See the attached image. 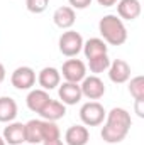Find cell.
Returning <instances> with one entry per match:
<instances>
[{
  "mask_svg": "<svg viewBox=\"0 0 144 145\" xmlns=\"http://www.w3.org/2000/svg\"><path fill=\"white\" fill-rule=\"evenodd\" d=\"M49 5V0H26V7L32 14H42Z\"/></svg>",
  "mask_w": 144,
  "mask_h": 145,
  "instance_id": "7402d4cb",
  "label": "cell"
},
{
  "mask_svg": "<svg viewBox=\"0 0 144 145\" xmlns=\"http://www.w3.org/2000/svg\"><path fill=\"white\" fill-rule=\"evenodd\" d=\"M37 83H39L41 89L51 91V89H54V88H58L61 84V72L56 68H53V66L42 68L37 74Z\"/></svg>",
  "mask_w": 144,
  "mask_h": 145,
  "instance_id": "30bf717a",
  "label": "cell"
},
{
  "mask_svg": "<svg viewBox=\"0 0 144 145\" xmlns=\"http://www.w3.org/2000/svg\"><path fill=\"white\" fill-rule=\"evenodd\" d=\"M80 89H81V95L85 98L92 100V101H97V100H100L105 95V84L97 74L85 76L81 84H80Z\"/></svg>",
  "mask_w": 144,
  "mask_h": 145,
  "instance_id": "8992f818",
  "label": "cell"
},
{
  "mask_svg": "<svg viewBox=\"0 0 144 145\" xmlns=\"http://www.w3.org/2000/svg\"><path fill=\"white\" fill-rule=\"evenodd\" d=\"M81 51L85 52V57H87V59H93V57H97V56L107 54L108 47H107V44H105L104 39L92 37V39H88L87 42H83V49H81Z\"/></svg>",
  "mask_w": 144,
  "mask_h": 145,
  "instance_id": "ac0fdd59",
  "label": "cell"
},
{
  "mask_svg": "<svg viewBox=\"0 0 144 145\" xmlns=\"http://www.w3.org/2000/svg\"><path fill=\"white\" fill-rule=\"evenodd\" d=\"M143 103H144V100H136V113H137V116H139V118H143V116H144Z\"/></svg>",
  "mask_w": 144,
  "mask_h": 145,
  "instance_id": "cb8c5ba5",
  "label": "cell"
},
{
  "mask_svg": "<svg viewBox=\"0 0 144 145\" xmlns=\"http://www.w3.org/2000/svg\"><path fill=\"white\" fill-rule=\"evenodd\" d=\"M131 125H132V120H131V115L127 110L112 108L105 115V125H104L100 135L107 144H119L127 137Z\"/></svg>",
  "mask_w": 144,
  "mask_h": 145,
  "instance_id": "6da1fadb",
  "label": "cell"
},
{
  "mask_svg": "<svg viewBox=\"0 0 144 145\" xmlns=\"http://www.w3.org/2000/svg\"><path fill=\"white\" fill-rule=\"evenodd\" d=\"M108 66H110L108 54H102V56H97L93 59H88V68L93 74H100V72L107 71Z\"/></svg>",
  "mask_w": 144,
  "mask_h": 145,
  "instance_id": "ffe728a7",
  "label": "cell"
},
{
  "mask_svg": "<svg viewBox=\"0 0 144 145\" xmlns=\"http://www.w3.org/2000/svg\"><path fill=\"white\" fill-rule=\"evenodd\" d=\"M42 145H65V144H63V140H61V137H59V138H53V140H46V142H42Z\"/></svg>",
  "mask_w": 144,
  "mask_h": 145,
  "instance_id": "d4e9b609",
  "label": "cell"
},
{
  "mask_svg": "<svg viewBox=\"0 0 144 145\" xmlns=\"http://www.w3.org/2000/svg\"><path fill=\"white\" fill-rule=\"evenodd\" d=\"M0 145H7L5 144V140H3V137H0Z\"/></svg>",
  "mask_w": 144,
  "mask_h": 145,
  "instance_id": "83f0119b",
  "label": "cell"
},
{
  "mask_svg": "<svg viewBox=\"0 0 144 145\" xmlns=\"http://www.w3.org/2000/svg\"><path fill=\"white\" fill-rule=\"evenodd\" d=\"M61 74L66 81L70 83H80L83 81V78L87 76V64L80 59H68L65 64H63V69Z\"/></svg>",
  "mask_w": 144,
  "mask_h": 145,
  "instance_id": "ba28073f",
  "label": "cell"
},
{
  "mask_svg": "<svg viewBox=\"0 0 144 145\" xmlns=\"http://www.w3.org/2000/svg\"><path fill=\"white\" fill-rule=\"evenodd\" d=\"M5 79V68H3V64L0 63V83Z\"/></svg>",
  "mask_w": 144,
  "mask_h": 145,
  "instance_id": "4316f807",
  "label": "cell"
},
{
  "mask_svg": "<svg viewBox=\"0 0 144 145\" xmlns=\"http://www.w3.org/2000/svg\"><path fill=\"white\" fill-rule=\"evenodd\" d=\"M68 2H70V7L76 10H83L92 3V0H68Z\"/></svg>",
  "mask_w": 144,
  "mask_h": 145,
  "instance_id": "603a6c76",
  "label": "cell"
},
{
  "mask_svg": "<svg viewBox=\"0 0 144 145\" xmlns=\"http://www.w3.org/2000/svg\"><path fill=\"white\" fill-rule=\"evenodd\" d=\"M107 111L98 101H88L80 108V120L85 127H98L104 123Z\"/></svg>",
  "mask_w": 144,
  "mask_h": 145,
  "instance_id": "5b68a950",
  "label": "cell"
},
{
  "mask_svg": "<svg viewBox=\"0 0 144 145\" xmlns=\"http://www.w3.org/2000/svg\"><path fill=\"white\" fill-rule=\"evenodd\" d=\"M75 20H76V14H75V8H71L70 5L58 7L53 14V22L59 29H71L75 25Z\"/></svg>",
  "mask_w": 144,
  "mask_h": 145,
  "instance_id": "4fadbf2b",
  "label": "cell"
},
{
  "mask_svg": "<svg viewBox=\"0 0 144 145\" xmlns=\"http://www.w3.org/2000/svg\"><path fill=\"white\" fill-rule=\"evenodd\" d=\"M49 100H51L49 93H48L46 89H41V88H39V89H31V93H29L27 98H26V103H27V108L31 110V111L39 113Z\"/></svg>",
  "mask_w": 144,
  "mask_h": 145,
  "instance_id": "e0dca14e",
  "label": "cell"
},
{
  "mask_svg": "<svg viewBox=\"0 0 144 145\" xmlns=\"http://www.w3.org/2000/svg\"><path fill=\"white\" fill-rule=\"evenodd\" d=\"M41 118L42 120H48V121H58L61 120L65 115H66V105H63L61 101L58 100H49L44 108L39 111Z\"/></svg>",
  "mask_w": 144,
  "mask_h": 145,
  "instance_id": "9a60e30c",
  "label": "cell"
},
{
  "mask_svg": "<svg viewBox=\"0 0 144 145\" xmlns=\"http://www.w3.org/2000/svg\"><path fill=\"white\" fill-rule=\"evenodd\" d=\"M129 93L134 100H144V76H136L129 83Z\"/></svg>",
  "mask_w": 144,
  "mask_h": 145,
  "instance_id": "44dd1931",
  "label": "cell"
},
{
  "mask_svg": "<svg viewBox=\"0 0 144 145\" xmlns=\"http://www.w3.org/2000/svg\"><path fill=\"white\" fill-rule=\"evenodd\" d=\"M98 32L104 37L105 44L110 46H122L127 40V29L124 25V20L117 15H104L98 22Z\"/></svg>",
  "mask_w": 144,
  "mask_h": 145,
  "instance_id": "7a4b0ae2",
  "label": "cell"
},
{
  "mask_svg": "<svg viewBox=\"0 0 144 145\" xmlns=\"http://www.w3.org/2000/svg\"><path fill=\"white\" fill-rule=\"evenodd\" d=\"M102 7H112V5H115L119 0H97Z\"/></svg>",
  "mask_w": 144,
  "mask_h": 145,
  "instance_id": "484cf974",
  "label": "cell"
},
{
  "mask_svg": "<svg viewBox=\"0 0 144 145\" xmlns=\"http://www.w3.org/2000/svg\"><path fill=\"white\" fill-rule=\"evenodd\" d=\"M65 140L68 145H87L90 140V132L85 125H73L66 130Z\"/></svg>",
  "mask_w": 144,
  "mask_h": 145,
  "instance_id": "2e32d148",
  "label": "cell"
},
{
  "mask_svg": "<svg viewBox=\"0 0 144 145\" xmlns=\"http://www.w3.org/2000/svg\"><path fill=\"white\" fill-rule=\"evenodd\" d=\"M117 14L122 20H134L141 15V2L139 0H119Z\"/></svg>",
  "mask_w": 144,
  "mask_h": 145,
  "instance_id": "5bb4252c",
  "label": "cell"
},
{
  "mask_svg": "<svg viewBox=\"0 0 144 145\" xmlns=\"http://www.w3.org/2000/svg\"><path fill=\"white\" fill-rule=\"evenodd\" d=\"M3 140L9 145H22L26 144V123L10 121L3 128Z\"/></svg>",
  "mask_w": 144,
  "mask_h": 145,
  "instance_id": "9c48e42d",
  "label": "cell"
},
{
  "mask_svg": "<svg viewBox=\"0 0 144 145\" xmlns=\"http://www.w3.org/2000/svg\"><path fill=\"white\" fill-rule=\"evenodd\" d=\"M107 71L112 83L122 84V83H127L131 79V66L124 59H115L114 63H110Z\"/></svg>",
  "mask_w": 144,
  "mask_h": 145,
  "instance_id": "7c38bea8",
  "label": "cell"
},
{
  "mask_svg": "<svg viewBox=\"0 0 144 145\" xmlns=\"http://www.w3.org/2000/svg\"><path fill=\"white\" fill-rule=\"evenodd\" d=\"M58 95H59V100H61L63 105H76L83 98L80 84L78 83H70V81H65L63 84H59Z\"/></svg>",
  "mask_w": 144,
  "mask_h": 145,
  "instance_id": "8fae6325",
  "label": "cell"
},
{
  "mask_svg": "<svg viewBox=\"0 0 144 145\" xmlns=\"http://www.w3.org/2000/svg\"><path fill=\"white\" fill-rule=\"evenodd\" d=\"M17 116V103L10 96L0 98V123H10Z\"/></svg>",
  "mask_w": 144,
  "mask_h": 145,
  "instance_id": "d6986e66",
  "label": "cell"
},
{
  "mask_svg": "<svg viewBox=\"0 0 144 145\" xmlns=\"http://www.w3.org/2000/svg\"><path fill=\"white\" fill-rule=\"evenodd\" d=\"M10 83L15 89H31L36 84V72L29 66H20L10 76Z\"/></svg>",
  "mask_w": 144,
  "mask_h": 145,
  "instance_id": "52a82bcc",
  "label": "cell"
},
{
  "mask_svg": "<svg viewBox=\"0 0 144 145\" xmlns=\"http://www.w3.org/2000/svg\"><path fill=\"white\" fill-rule=\"evenodd\" d=\"M58 46H59V52L66 57H75L78 56V52H81L83 49V37L80 32L68 29L66 32H63L59 40H58Z\"/></svg>",
  "mask_w": 144,
  "mask_h": 145,
  "instance_id": "277c9868",
  "label": "cell"
},
{
  "mask_svg": "<svg viewBox=\"0 0 144 145\" xmlns=\"http://www.w3.org/2000/svg\"><path fill=\"white\" fill-rule=\"evenodd\" d=\"M59 128L56 121H48V120H31L26 123V142L31 145L42 144L46 140L59 138Z\"/></svg>",
  "mask_w": 144,
  "mask_h": 145,
  "instance_id": "3957f363",
  "label": "cell"
},
{
  "mask_svg": "<svg viewBox=\"0 0 144 145\" xmlns=\"http://www.w3.org/2000/svg\"><path fill=\"white\" fill-rule=\"evenodd\" d=\"M22 145H24V144H22Z\"/></svg>",
  "mask_w": 144,
  "mask_h": 145,
  "instance_id": "f1b7e54d",
  "label": "cell"
}]
</instances>
